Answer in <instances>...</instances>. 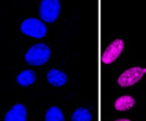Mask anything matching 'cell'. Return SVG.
Instances as JSON below:
<instances>
[{
  "mask_svg": "<svg viewBox=\"0 0 146 121\" xmlns=\"http://www.w3.org/2000/svg\"><path fill=\"white\" fill-rule=\"evenodd\" d=\"M146 73V69H142V67H131L129 69H126L119 77H118V84L120 87H131L134 84H136Z\"/></svg>",
  "mask_w": 146,
  "mask_h": 121,
  "instance_id": "4",
  "label": "cell"
},
{
  "mask_svg": "<svg viewBox=\"0 0 146 121\" xmlns=\"http://www.w3.org/2000/svg\"><path fill=\"white\" fill-rule=\"evenodd\" d=\"M92 116L88 109L78 108L72 114V121H91Z\"/></svg>",
  "mask_w": 146,
  "mask_h": 121,
  "instance_id": "11",
  "label": "cell"
},
{
  "mask_svg": "<svg viewBox=\"0 0 146 121\" xmlns=\"http://www.w3.org/2000/svg\"><path fill=\"white\" fill-rule=\"evenodd\" d=\"M45 121H64V116L60 108L52 106L47 110L45 114Z\"/></svg>",
  "mask_w": 146,
  "mask_h": 121,
  "instance_id": "10",
  "label": "cell"
},
{
  "mask_svg": "<svg viewBox=\"0 0 146 121\" xmlns=\"http://www.w3.org/2000/svg\"><path fill=\"white\" fill-rule=\"evenodd\" d=\"M36 81V73L32 69L23 71L17 76V83L21 87H28Z\"/></svg>",
  "mask_w": 146,
  "mask_h": 121,
  "instance_id": "8",
  "label": "cell"
},
{
  "mask_svg": "<svg viewBox=\"0 0 146 121\" xmlns=\"http://www.w3.org/2000/svg\"><path fill=\"white\" fill-rule=\"evenodd\" d=\"M47 81L53 87H62L68 82V76L65 73L56 69H52L47 73Z\"/></svg>",
  "mask_w": 146,
  "mask_h": 121,
  "instance_id": "7",
  "label": "cell"
},
{
  "mask_svg": "<svg viewBox=\"0 0 146 121\" xmlns=\"http://www.w3.org/2000/svg\"><path fill=\"white\" fill-rule=\"evenodd\" d=\"M51 57V50L45 44L33 45L25 55V60L29 65L40 66L44 65Z\"/></svg>",
  "mask_w": 146,
  "mask_h": 121,
  "instance_id": "1",
  "label": "cell"
},
{
  "mask_svg": "<svg viewBox=\"0 0 146 121\" xmlns=\"http://www.w3.org/2000/svg\"><path fill=\"white\" fill-rule=\"evenodd\" d=\"M27 112L23 104H15L5 116V121H26Z\"/></svg>",
  "mask_w": 146,
  "mask_h": 121,
  "instance_id": "6",
  "label": "cell"
},
{
  "mask_svg": "<svg viewBox=\"0 0 146 121\" xmlns=\"http://www.w3.org/2000/svg\"><path fill=\"white\" fill-rule=\"evenodd\" d=\"M20 29L25 35L35 38H42L46 35V26L44 25V22L36 18H28L24 20Z\"/></svg>",
  "mask_w": 146,
  "mask_h": 121,
  "instance_id": "3",
  "label": "cell"
},
{
  "mask_svg": "<svg viewBox=\"0 0 146 121\" xmlns=\"http://www.w3.org/2000/svg\"><path fill=\"white\" fill-rule=\"evenodd\" d=\"M123 50H124V42L121 39L113 40L102 54V57H101L102 63L111 64L113 61H116L118 58V56L123 52Z\"/></svg>",
  "mask_w": 146,
  "mask_h": 121,
  "instance_id": "5",
  "label": "cell"
},
{
  "mask_svg": "<svg viewBox=\"0 0 146 121\" xmlns=\"http://www.w3.org/2000/svg\"><path fill=\"white\" fill-rule=\"evenodd\" d=\"M116 121H129L128 119H118V120H116Z\"/></svg>",
  "mask_w": 146,
  "mask_h": 121,
  "instance_id": "12",
  "label": "cell"
},
{
  "mask_svg": "<svg viewBox=\"0 0 146 121\" xmlns=\"http://www.w3.org/2000/svg\"><path fill=\"white\" fill-rule=\"evenodd\" d=\"M134 104H135L134 98H131L129 95H124V97H120L116 100L115 108L118 111H126V110H129L130 108H133Z\"/></svg>",
  "mask_w": 146,
  "mask_h": 121,
  "instance_id": "9",
  "label": "cell"
},
{
  "mask_svg": "<svg viewBox=\"0 0 146 121\" xmlns=\"http://www.w3.org/2000/svg\"><path fill=\"white\" fill-rule=\"evenodd\" d=\"M61 10L58 0H43L39 6V16L46 22H54Z\"/></svg>",
  "mask_w": 146,
  "mask_h": 121,
  "instance_id": "2",
  "label": "cell"
}]
</instances>
